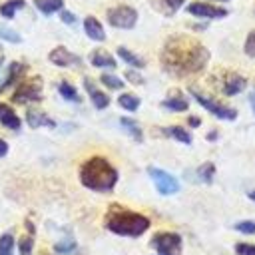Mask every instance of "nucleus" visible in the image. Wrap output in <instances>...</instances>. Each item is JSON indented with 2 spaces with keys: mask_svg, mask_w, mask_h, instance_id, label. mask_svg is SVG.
<instances>
[{
  "mask_svg": "<svg viewBox=\"0 0 255 255\" xmlns=\"http://www.w3.org/2000/svg\"><path fill=\"white\" fill-rule=\"evenodd\" d=\"M209 62V50L191 36L173 34L161 48V66L171 76L197 74Z\"/></svg>",
  "mask_w": 255,
  "mask_h": 255,
  "instance_id": "obj_1",
  "label": "nucleus"
},
{
  "mask_svg": "<svg viewBox=\"0 0 255 255\" xmlns=\"http://www.w3.org/2000/svg\"><path fill=\"white\" fill-rule=\"evenodd\" d=\"M80 181L84 187L92 189V191H112L114 185L118 183V169L100 155H94L90 159H86L80 167Z\"/></svg>",
  "mask_w": 255,
  "mask_h": 255,
  "instance_id": "obj_2",
  "label": "nucleus"
},
{
  "mask_svg": "<svg viewBox=\"0 0 255 255\" xmlns=\"http://www.w3.org/2000/svg\"><path fill=\"white\" fill-rule=\"evenodd\" d=\"M106 227L116 233V235H124V237H139L141 233L147 231L149 227V219L141 213L129 211L126 207L120 205H112L108 215H106Z\"/></svg>",
  "mask_w": 255,
  "mask_h": 255,
  "instance_id": "obj_3",
  "label": "nucleus"
},
{
  "mask_svg": "<svg viewBox=\"0 0 255 255\" xmlns=\"http://www.w3.org/2000/svg\"><path fill=\"white\" fill-rule=\"evenodd\" d=\"M106 18H108L110 26H114V28H122V30H129V28H133L135 22H137V10L131 8V6L122 4V6H114V8H110L108 14H106Z\"/></svg>",
  "mask_w": 255,
  "mask_h": 255,
  "instance_id": "obj_4",
  "label": "nucleus"
},
{
  "mask_svg": "<svg viewBox=\"0 0 255 255\" xmlns=\"http://www.w3.org/2000/svg\"><path fill=\"white\" fill-rule=\"evenodd\" d=\"M151 245L159 255H181V237L171 231H159L151 237Z\"/></svg>",
  "mask_w": 255,
  "mask_h": 255,
  "instance_id": "obj_5",
  "label": "nucleus"
},
{
  "mask_svg": "<svg viewBox=\"0 0 255 255\" xmlns=\"http://www.w3.org/2000/svg\"><path fill=\"white\" fill-rule=\"evenodd\" d=\"M191 92V96L195 98V102L199 104V106H203L207 112H211L215 118H219V120H229V122H233L235 118H237V112L233 110V108H229V106H223V104H219V102H215V100H211V98H207V96H203V94H199L197 90H189Z\"/></svg>",
  "mask_w": 255,
  "mask_h": 255,
  "instance_id": "obj_6",
  "label": "nucleus"
},
{
  "mask_svg": "<svg viewBox=\"0 0 255 255\" xmlns=\"http://www.w3.org/2000/svg\"><path fill=\"white\" fill-rule=\"evenodd\" d=\"M42 98V80L40 78H30L18 86V90L12 94V100L16 104H26V102H38Z\"/></svg>",
  "mask_w": 255,
  "mask_h": 255,
  "instance_id": "obj_7",
  "label": "nucleus"
},
{
  "mask_svg": "<svg viewBox=\"0 0 255 255\" xmlns=\"http://www.w3.org/2000/svg\"><path fill=\"white\" fill-rule=\"evenodd\" d=\"M147 173L153 179V185L161 195H171V193L179 191V181L171 173H167L159 167H147Z\"/></svg>",
  "mask_w": 255,
  "mask_h": 255,
  "instance_id": "obj_8",
  "label": "nucleus"
},
{
  "mask_svg": "<svg viewBox=\"0 0 255 255\" xmlns=\"http://www.w3.org/2000/svg\"><path fill=\"white\" fill-rule=\"evenodd\" d=\"M187 12H189L191 16L209 18V20L225 18V16H227V10H225V8L215 6V4H209V2H191V4H187Z\"/></svg>",
  "mask_w": 255,
  "mask_h": 255,
  "instance_id": "obj_9",
  "label": "nucleus"
},
{
  "mask_svg": "<svg viewBox=\"0 0 255 255\" xmlns=\"http://www.w3.org/2000/svg\"><path fill=\"white\" fill-rule=\"evenodd\" d=\"M48 58H50V62H52V64H56V66H60V68L80 64V58H78L76 54H72L68 48H64V46L54 48V50L50 52V56H48Z\"/></svg>",
  "mask_w": 255,
  "mask_h": 255,
  "instance_id": "obj_10",
  "label": "nucleus"
},
{
  "mask_svg": "<svg viewBox=\"0 0 255 255\" xmlns=\"http://www.w3.org/2000/svg\"><path fill=\"white\" fill-rule=\"evenodd\" d=\"M84 88H86V92H88V96H90L92 104H94L98 110H104V108H108V106H110V98H108V94H104L102 90H98L90 78H86V80H84Z\"/></svg>",
  "mask_w": 255,
  "mask_h": 255,
  "instance_id": "obj_11",
  "label": "nucleus"
},
{
  "mask_svg": "<svg viewBox=\"0 0 255 255\" xmlns=\"http://www.w3.org/2000/svg\"><path fill=\"white\" fill-rule=\"evenodd\" d=\"M247 86V80L239 74H227L223 80V94L225 96H237L239 92H243Z\"/></svg>",
  "mask_w": 255,
  "mask_h": 255,
  "instance_id": "obj_12",
  "label": "nucleus"
},
{
  "mask_svg": "<svg viewBox=\"0 0 255 255\" xmlns=\"http://www.w3.org/2000/svg\"><path fill=\"white\" fill-rule=\"evenodd\" d=\"M84 32L90 40H96V42H104L106 40V32H104V26L100 24L98 18L94 16H88L84 18Z\"/></svg>",
  "mask_w": 255,
  "mask_h": 255,
  "instance_id": "obj_13",
  "label": "nucleus"
},
{
  "mask_svg": "<svg viewBox=\"0 0 255 255\" xmlns=\"http://www.w3.org/2000/svg\"><path fill=\"white\" fill-rule=\"evenodd\" d=\"M0 124L8 129H20V126H22L20 118L8 104H0Z\"/></svg>",
  "mask_w": 255,
  "mask_h": 255,
  "instance_id": "obj_14",
  "label": "nucleus"
},
{
  "mask_svg": "<svg viewBox=\"0 0 255 255\" xmlns=\"http://www.w3.org/2000/svg\"><path fill=\"white\" fill-rule=\"evenodd\" d=\"M90 62L96 68H116V58L106 50H94L90 54Z\"/></svg>",
  "mask_w": 255,
  "mask_h": 255,
  "instance_id": "obj_15",
  "label": "nucleus"
},
{
  "mask_svg": "<svg viewBox=\"0 0 255 255\" xmlns=\"http://www.w3.org/2000/svg\"><path fill=\"white\" fill-rule=\"evenodd\" d=\"M26 122L30 124V128H40V126H46V128H54V120H50L46 114L38 112V110H28L26 114Z\"/></svg>",
  "mask_w": 255,
  "mask_h": 255,
  "instance_id": "obj_16",
  "label": "nucleus"
},
{
  "mask_svg": "<svg viewBox=\"0 0 255 255\" xmlns=\"http://www.w3.org/2000/svg\"><path fill=\"white\" fill-rule=\"evenodd\" d=\"M34 6H36L42 14L50 16V14L60 12V10L64 8V0H34Z\"/></svg>",
  "mask_w": 255,
  "mask_h": 255,
  "instance_id": "obj_17",
  "label": "nucleus"
},
{
  "mask_svg": "<svg viewBox=\"0 0 255 255\" xmlns=\"http://www.w3.org/2000/svg\"><path fill=\"white\" fill-rule=\"evenodd\" d=\"M161 106H163V108H167V110H171V112H185V110L189 108L187 100H185L181 94H175V96H171V98L163 100V104H161Z\"/></svg>",
  "mask_w": 255,
  "mask_h": 255,
  "instance_id": "obj_18",
  "label": "nucleus"
},
{
  "mask_svg": "<svg viewBox=\"0 0 255 255\" xmlns=\"http://www.w3.org/2000/svg\"><path fill=\"white\" fill-rule=\"evenodd\" d=\"M118 56H120L126 64H129L131 68H143V66H145V62H143L137 54L129 52V50H128V48H124V46H120V48H118Z\"/></svg>",
  "mask_w": 255,
  "mask_h": 255,
  "instance_id": "obj_19",
  "label": "nucleus"
},
{
  "mask_svg": "<svg viewBox=\"0 0 255 255\" xmlns=\"http://www.w3.org/2000/svg\"><path fill=\"white\" fill-rule=\"evenodd\" d=\"M163 133L169 135V137H173V139H177V141H181V143H191L189 131L183 129V128H179V126H169V128L163 129Z\"/></svg>",
  "mask_w": 255,
  "mask_h": 255,
  "instance_id": "obj_20",
  "label": "nucleus"
},
{
  "mask_svg": "<svg viewBox=\"0 0 255 255\" xmlns=\"http://www.w3.org/2000/svg\"><path fill=\"white\" fill-rule=\"evenodd\" d=\"M22 72H24V66H22L20 62H12V64H10V70H8V76H6L4 84L0 86V92H4L8 86H12V84L16 82V78L22 76Z\"/></svg>",
  "mask_w": 255,
  "mask_h": 255,
  "instance_id": "obj_21",
  "label": "nucleus"
},
{
  "mask_svg": "<svg viewBox=\"0 0 255 255\" xmlns=\"http://www.w3.org/2000/svg\"><path fill=\"white\" fill-rule=\"evenodd\" d=\"M24 0H10V2H4L2 6H0V14L4 16V18H14V14L20 10V8H24Z\"/></svg>",
  "mask_w": 255,
  "mask_h": 255,
  "instance_id": "obj_22",
  "label": "nucleus"
},
{
  "mask_svg": "<svg viewBox=\"0 0 255 255\" xmlns=\"http://www.w3.org/2000/svg\"><path fill=\"white\" fill-rule=\"evenodd\" d=\"M118 104H120L124 110H128V112H135V110L139 108V98L133 96V94H122V96L118 98Z\"/></svg>",
  "mask_w": 255,
  "mask_h": 255,
  "instance_id": "obj_23",
  "label": "nucleus"
},
{
  "mask_svg": "<svg viewBox=\"0 0 255 255\" xmlns=\"http://www.w3.org/2000/svg\"><path fill=\"white\" fill-rule=\"evenodd\" d=\"M58 92H60V96H62L64 100H68V102H80V96H78L76 88H74L72 84H68V82H60Z\"/></svg>",
  "mask_w": 255,
  "mask_h": 255,
  "instance_id": "obj_24",
  "label": "nucleus"
},
{
  "mask_svg": "<svg viewBox=\"0 0 255 255\" xmlns=\"http://www.w3.org/2000/svg\"><path fill=\"white\" fill-rule=\"evenodd\" d=\"M120 124H122V128H126V129H128V133H129L133 139H137V141H141V139H143L139 126H137L133 120H129V118H122V120H120Z\"/></svg>",
  "mask_w": 255,
  "mask_h": 255,
  "instance_id": "obj_25",
  "label": "nucleus"
},
{
  "mask_svg": "<svg viewBox=\"0 0 255 255\" xmlns=\"http://www.w3.org/2000/svg\"><path fill=\"white\" fill-rule=\"evenodd\" d=\"M197 175H199V179H201V181L211 183V179H213V175H215V165H213L211 161H205L203 165H199Z\"/></svg>",
  "mask_w": 255,
  "mask_h": 255,
  "instance_id": "obj_26",
  "label": "nucleus"
},
{
  "mask_svg": "<svg viewBox=\"0 0 255 255\" xmlns=\"http://www.w3.org/2000/svg\"><path fill=\"white\" fill-rule=\"evenodd\" d=\"M0 255H14V239L10 233L0 237Z\"/></svg>",
  "mask_w": 255,
  "mask_h": 255,
  "instance_id": "obj_27",
  "label": "nucleus"
},
{
  "mask_svg": "<svg viewBox=\"0 0 255 255\" xmlns=\"http://www.w3.org/2000/svg\"><path fill=\"white\" fill-rule=\"evenodd\" d=\"M102 84H106L110 90H122L124 88V80H120L118 76H114V74H102Z\"/></svg>",
  "mask_w": 255,
  "mask_h": 255,
  "instance_id": "obj_28",
  "label": "nucleus"
},
{
  "mask_svg": "<svg viewBox=\"0 0 255 255\" xmlns=\"http://www.w3.org/2000/svg\"><path fill=\"white\" fill-rule=\"evenodd\" d=\"M235 231L245 233V235H255V221H237L235 223Z\"/></svg>",
  "mask_w": 255,
  "mask_h": 255,
  "instance_id": "obj_29",
  "label": "nucleus"
},
{
  "mask_svg": "<svg viewBox=\"0 0 255 255\" xmlns=\"http://www.w3.org/2000/svg\"><path fill=\"white\" fill-rule=\"evenodd\" d=\"M0 38H4V40H8V42H14V44H18L22 38H20V34H16L14 30H10V28H2L0 26Z\"/></svg>",
  "mask_w": 255,
  "mask_h": 255,
  "instance_id": "obj_30",
  "label": "nucleus"
},
{
  "mask_svg": "<svg viewBox=\"0 0 255 255\" xmlns=\"http://www.w3.org/2000/svg\"><path fill=\"white\" fill-rule=\"evenodd\" d=\"M235 253L237 255H255V245L253 243H237Z\"/></svg>",
  "mask_w": 255,
  "mask_h": 255,
  "instance_id": "obj_31",
  "label": "nucleus"
},
{
  "mask_svg": "<svg viewBox=\"0 0 255 255\" xmlns=\"http://www.w3.org/2000/svg\"><path fill=\"white\" fill-rule=\"evenodd\" d=\"M245 54L251 56V58H255V30H251L249 36H247V40H245Z\"/></svg>",
  "mask_w": 255,
  "mask_h": 255,
  "instance_id": "obj_32",
  "label": "nucleus"
},
{
  "mask_svg": "<svg viewBox=\"0 0 255 255\" xmlns=\"http://www.w3.org/2000/svg\"><path fill=\"white\" fill-rule=\"evenodd\" d=\"M76 249V243L74 241H62V243H56L54 245V251L56 253H72Z\"/></svg>",
  "mask_w": 255,
  "mask_h": 255,
  "instance_id": "obj_33",
  "label": "nucleus"
},
{
  "mask_svg": "<svg viewBox=\"0 0 255 255\" xmlns=\"http://www.w3.org/2000/svg\"><path fill=\"white\" fill-rule=\"evenodd\" d=\"M30 251H32V235L20 239V253L22 255H30Z\"/></svg>",
  "mask_w": 255,
  "mask_h": 255,
  "instance_id": "obj_34",
  "label": "nucleus"
},
{
  "mask_svg": "<svg viewBox=\"0 0 255 255\" xmlns=\"http://www.w3.org/2000/svg\"><path fill=\"white\" fill-rule=\"evenodd\" d=\"M159 2H161L169 12H175V10H179V8L183 6L185 0H159Z\"/></svg>",
  "mask_w": 255,
  "mask_h": 255,
  "instance_id": "obj_35",
  "label": "nucleus"
},
{
  "mask_svg": "<svg viewBox=\"0 0 255 255\" xmlns=\"http://www.w3.org/2000/svg\"><path fill=\"white\" fill-rule=\"evenodd\" d=\"M126 78H128L131 84H137V86L143 84V78H141L137 72H133V70H128V72H126Z\"/></svg>",
  "mask_w": 255,
  "mask_h": 255,
  "instance_id": "obj_36",
  "label": "nucleus"
},
{
  "mask_svg": "<svg viewBox=\"0 0 255 255\" xmlns=\"http://www.w3.org/2000/svg\"><path fill=\"white\" fill-rule=\"evenodd\" d=\"M60 18H62L64 24H74L76 22V16L72 12H68V10H60Z\"/></svg>",
  "mask_w": 255,
  "mask_h": 255,
  "instance_id": "obj_37",
  "label": "nucleus"
},
{
  "mask_svg": "<svg viewBox=\"0 0 255 255\" xmlns=\"http://www.w3.org/2000/svg\"><path fill=\"white\" fill-rule=\"evenodd\" d=\"M6 153H8V143L4 139H0V157L6 155Z\"/></svg>",
  "mask_w": 255,
  "mask_h": 255,
  "instance_id": "obj_38",
  "label": "nucleus"
},
{
  "mask_svg": "<svg viewBox=\"0 0 255 255\" xmlns=\"http://www.w3.org/2000/svg\"><path fill=\"white\" fill-rule=\"evenodd\" d=\"M199 124H201V120H199V118H189V126H191V128H197Z\"/></svg>",
  "mask_w": 255,
  "mask_h": 255,
  "instance_id": "obj_39",
  "label": "nucleus"
},
{
  "mask_svg": "<svg viewBox=\"0 0 255 255\" xmlns=\"http://www.w3.org/2000/svg\"><path fill=\"white\" fill-rule=\"evenodd\" d=\"M249 104H251V108H253V112H255V94L249 96Z\"/></svg>",
  "mask_w": 255,
  "mask_h": 255,
  "instance_id": "obj_40",
  "label": "nucleus"
},
{
  "mask_svg": "<svg viewBox=\"0 0 255 255\" xmlns=\"http://www.w3.org/2000/svg\"><path fill=\"white\" fill-rule=\"evenodd\" d=\"M249 199H251V201H255V189H253V191H249Z\"/></svg>",
  "mask_w": 255,
  "mask_h": 255,
  "instance_id": "obj_41",
  "label": "nucleus"
},
{
  "mask_svg": "<svg viewBox=\"0 0 255 255\" xmlns=\"http://www.w3.org/2000/svg\"><path fill=\"white\" fill-rule=\"evenodd\" d=\"M211 2H227V0H211Z\"/></svg>",
  "mask_w": 255,
  "mask_h": 255,
  "instance_id": "obj_42",
  "label": "nucleus"
},
{
  "mask_svg": "<svg viewBox=\"0 0 255 255\" xmlns=\"http://www.w3.org/2000/svg\"><path fill=\"white\" fill-rule=\"evenodd\" d=\"M0 64H2V60H0Z\"/></svg>",
  "mask_w": 255,
  "mask_h": 255,
  "instance_id": "obj_43",
  "label": "nucleus"
}]
</instances>
